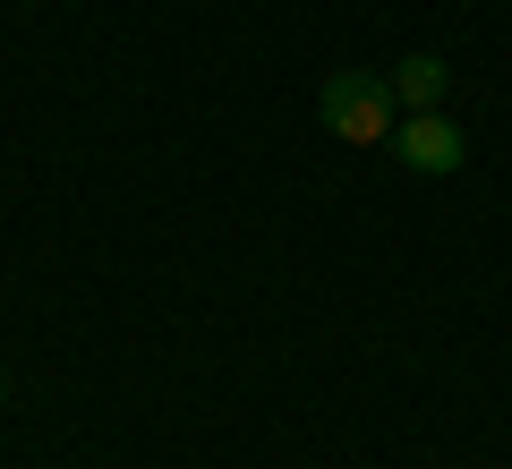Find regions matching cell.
<instances>
[{"mask_svg": "<svg viewBox=\"0 0 512 469\" xmlns=\"http://www.w3.org/2000/svg\"><path fill=\"white\" fill-rule=\"evenodd\" d=\"M0 401H9V376H0Z\"/></svg>", "mask_w": 512, "mask_h": 469, "instance_id": "cell-4", "label": "cell"}, {"mask_svg": "<svg viewBox=\"0 0 512 469\" xmlns=\"http://www.w3.org/2000/svg\"><path fill=\"white\" fill-rule=\"evenodd\" d=\"M444 77H453V69H444L436 52H410L384 86H393V103H402V111H436V103H444Z\"/></svg>", "mask_w": 512, "mask_h": 469, "instance_id": "cell-3", "label": "cell"}, {"mask_svg": "<svg viewBox=\"0 0 512 469\" xmlns=\"http://www.w3.org/2000/svg\"><path fill=\"white\" fill-rule=\"evenodd\" d=\"M316 111H325V128L342 145H393V86L384 77H359V69H333L325 94H316Z\"/></svg>", "mask_w": 512, "mask_h": 469, "instance_id": "cell-1", "label": "cell"}, {"mask_svg": "<svg viewBox=\"0 0 512 469\" xmlns=\"http://www.w3.org/2000/svg\"><path fill=\"white\" fill-rule=\"evenodd\" d=\"M393 154H402L419 180H453V171L470 163V137H461L444 111H410V120L393 128Z\"/></svg>", "mask_w": 512, "mask_h": 469, "instance_id": "cell-2", "label": "cell"}]
</instances>
